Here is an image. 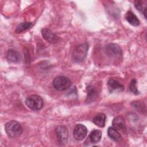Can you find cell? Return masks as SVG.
<instances>
[{
    "mask_svg": "<svg viewBox=\"0 0 147 147\" xmlns=\"http://www.w3.org/2000/svg\"><path fill=\"white\" fill-rule=\"evenodd\" d=\"M107 84L110 92L114 91H122L125 88L123 84L120 83L118 81L113 79H109Z\"/></svg>",
    "mask_w": 147,
    "mask_h": 147,
    "instance_id": "obj_9",
    "label": "cell"
},
{
    "mask_svg": "<svg viewBox=\"0 0 147 147\" xmlns=\"http://www.w3.org/2000/svg\"><path fill=\"white\" fill-rule=\"evenodd\" d=\"M87 90V102H94L98 96V92L94 86L89 85L86 88Z\"/></svg>",
    "mask_w": 147,
    "mask_h": 147,
    "instance_id": "obj_11",
    "label": "cell"
},
{
    "mask_svg": "<svg viewBox=\"0 0 147 147\" xmlns=\"http://www.w3.org/2000/svg\"><path fill=\"white\" fill-rule=\"evenodd\" d=\"M25 104L31 110H39L43 107L44 100L38 95H32L26 98Z\"/></svg>",
    "mask_w": 147,
    "mask_h": 147,
    "instance_id": "obj_3",
    "label": "cell"
},
{
    "mask_svg": "<svg viewBox=\"0 0 147 147\" xmlns=\"http://www.w3.org/2000/svg\"><path fill=\"white\" fill-rule=\"evenodd\" d=\"M112 125L113 127H114L117 130H121L125 127V121L122 116L118 115L113 119L112 121Z\"/></svg>",
    "mask_w": 147,
    "mask_h": 147,
    "instance_id": "obj_13",
    "label": "cell"
},
{
    "mask_svg": "<svg viewBox=\"0 0 147 147\" xmlns=\"http://www.w3.org/2000/svg\"><path fill=\"white\" fill-rule=\"evenodd\" d=\"M108 136L113 141L115 142H118L121 139V136L117 129L113 127H110L107 130Z\"/></svg>",
    "mask_w": 147,
    "mask_h": 147,
    "instance_id": "obj_16",
    "label": "cell"
},
{
    "mask_svg": "<svg viewBox=\"0 0 147 147\" xmlns=\"http://www.w3.org/2000/svg\"><path fill=\"white\" fill-rule=\"evenodd\" d=\"M93 123L99 127H103L105 125L106 115L103 113H99L92 119Z\"/></svg>",
    "mask_w": 147,
    "mask_h": 147,
    "instance_id": "obj_14",
    "label": "cell"
},
{
    "mask_svg": "<svg viewBox=\"0 0 147 147\" xmlns=\"http://www.w3.org/2000/svg\"><path fill=\"white\" fill-rule=\"evenodd\" d=\"M32 25L31 22H24L20 24L16 29V32L17 33H20L23 31L28 29Z\"/></svg>",
    "mask_w": 147,
    "mask_h": 147,
    "instance_id": "obj_18",
    "label": "cell"
},
{
    "mask_svg": "<svg viewBox=\"0 0 147 147\" xmlns=\"http://www.w3.org/2000/svg\"><path fill=\"white\" fill-rule=\"evenodd\" d=\"M125 18L126 21L131 25L137 26L140 24V20L138 17L131 11H128L126 12L125 16Z\"/></svg>",
    "mask_w": 147,
    "mask_h": 147,
    "instance_id": "obj_12",
    "label": "cell"
},
{
    "mask_svg": "<svg viewBox=\"0 0 147 147\" xmlns=\"http://www.w3.org/2000/svg\"><path fill=\"white\" fill-rule=\"evenodd\" d=\"M88 49V44L83 43L78 45L73 52V59L76 63L83 61L86 57Z\"/></svg>",
    "mask_w": 147,
    "mask_h": 147,
    "instance_id": "obj_2",
    "label": "cell"
},
{
    "mask_svg": "<svg viewBox=\"0 0 147 147\" xmlns=\"http://www.w3.org/2000/svg\"><path fill=\"white\" fill-rule=\"evenodd\" d=\"M136 83H137V82L135 79H133L130 83V85H129V90L133 92L134 93V94L136 95H137L139 94V92H138V90L136 87Z\"/></svg>",
    "mask_w": 147,
    "mask_h": 147,
    "instance_id": "obj_19",
    "label": "cell"
},
{
    "mask_svg": "<svg viewBox=\"0 0 147 147\" xmlns=\"http://www.w3.org/2000/svg\"><path fill=\"white\" fill-rule=\"evenodd\" d=\"M102 138V131L99 130H94L89 134L88 140L92 144H96Z\"/></svg>",
    "mask_w": 147,
    "mask_h": 147,
    "instance_id": "obj_15",
    "label": "cell"
},
{
    "mask_svg": "<svg viewBox=\"0 0 147 147\" xmlns=\"http://www.w3.org/2000/svg\"><path fill=\"white\" fill-rule=\"evenodd\" d=\"M55 134L60 145H65L68 141L69 134L67 127L64 125H59L55 129Z\"/></svg>",
    "mask_w": 147,
    "mask_h": 147,
    "instance_id": "obj_5",
    "label": "cell"
},
{
    "mask_svg": "<svg viewBox=\"0 0 147 147\" xmlns=\"http://www.w3.org/2000/svg\"><path fill=\"white\" fill-rule=\"evenodd\" d=\"M72 84L71 80L67 77L59 76L53 80V86L58 91H64L68 89Z\"/></svg>",
    "mask_w": 147,
    "mask_h": 147,
    "instance_id": "obj_4",
    "label": "cell"
},
{
    "mask_svg": "<svg viewBox=\"0 0 147 147\" xmlns=\"http://www.w3.org/2000/svg\"><path fill=\"white\" fill-rule=\"evenodd\" d=\"M6 58L8 60L13 63H18L21 60V56L18 51L10 49L7 52Z\"/></svg>",
    "mask_w": 147,
    "mask_h": 147,
    "instance_id": "obj_10",
    "label": "cell"
},
{
    "mask_svg": "<svg viewBox=\"0 0 147 147\" xmlns=\"http://www.w3.org/2000/svg\"><path fill=\"white\" fill-rule=\"evenodd\" d=\"M41 33L43 38L50 43L55 44L59 41L58 36L48 28L43 29L41 31Z\"/></svg>",
    "mask_w": 147,
    "mask_h": 147,
    "instance_id": "obj_8",
    "label": "cell"
},
{
    "mask_svg": "<svg viewBox=\"0 0 147 147\" xmlns=\"http://www.w3.org/2000/svg\"><path fill=\"white\" fill-rule=\"evenodd\" d=\"M87 133V129L86 127L82 124H78L75 126L74 131L73 135L74 138L78 141L84 139Z\"/></svg>",
    "mask_w": 147,
    "mask_h": 147,
    "instance_id": "obj_7",
    "label": "cell"
},
{
    "mask_svg": "<svg viewBox=\"0 0 147 147\" xmlns=\"http://www.w3.org/2000/svg\"><path fill=\"white\" fill-rule=\"evenodd\" d=\"M134 6L136 8L140 11L141 13H142L144 17L146 18V6L144 4V3L142 1H135L134 2Z\"/></svg>",
    "mask_w": 147,
    "mask_h": 147,
    "instance_id": "obj_17",
    "label": "cell"
},
{
    "mask_svg": "<svg viewBox=\"0 0 147 147\" xmlns=\"http://www.w3.org/2000/svg\"><path fill=\"white\" fill-rule=\"evenodd\" d=\"M106 54L110 58H120L122 55L121 48L117 44L110 43L105 47Z\"/></svg>",
    "mask_w": 147,
    "mask_h": 147,
    "instance_id": "obj_6",
    "label": "cell"
},
{
    "mask_svg": "<svg viewBox=\"0 0 147 147\" xmlns=\"http://www.w3.org/2000/svg\"><path fill=\"white\" fill-rule=\"evenodd\" d=\"M5 130L7 135L11 138L20 137L22 133V128L21 125L16 121H10L5 126Z\"/></svg>",
    "mask_w": 147,
    "mask_h": 147,
    "instance_id": "obj_1",
    "label": "cell"
}]
</instances>
